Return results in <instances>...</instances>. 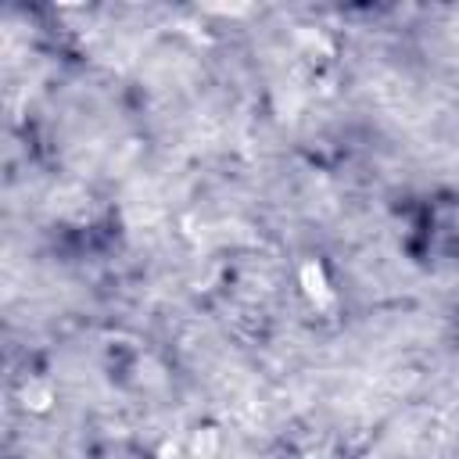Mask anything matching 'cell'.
I'll use <instances>...</instances> for the list:
<instances>
[{
    "label": "cell",
    "mask_w": 459,
    "mask_h": 459,
    "mask_svg": "<svg viewBox=\"0 0 459 459\" xmlns=\"http://www.w3.org/2000/svg\"><path fill=\"white\" fill-rule=\"evenodd\" d=\"M298 280H301V290H305V298L316 305V308H330L333 305V287H330V280H326V269L316 262V258H308L305 265H301V273H298Z\"/></svg>",
    "instance_id": "obj_1"
}]
</instances>
